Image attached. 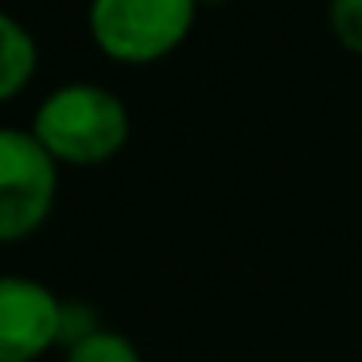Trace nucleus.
<instances>
[{
    "instance_id": "1",
    "label": "nucleus",
    "mask_w": 362,
    "mask_h": 362,
    "mask_svg": "<svg viewBox=\"0 0 362 362\" xmlns=\"http://www.w3.org/2000/svg\"><path fill=\"white\" fill-rule=\"evenodd\" d=\"M32 133L59 168H98L129 144V105L98 82H63L40 102Z\"/></svg>"
},
{
    "instance_id": "2",
    "label": "nucleus",
    "mask_w": 362,
    "mask_h": 362,
    "mask_svg": "<svg viewBox=\"0 0 362 362\" xmlns=\"http://www.w3.org/2000/svg\"><path fill=\"white\" fill-rule=\"evenodd\" d=\"M199 0H90L86 32L110 63L152 66L187 43Z\"/></svg>"
},
{
    "instance_id": "3",
    "label": "nucleus",
    "mask_w": 362,
    "mask_h": 362,
    "mask_svg": "<svg viewBox=\"0 0 362 362\" xmlns=\"http://www.w3.org/2000/svg\"><path fill=\"white\" fill-rule=\"evenodd\" d=\"M59 199V164L32 129L0 125V245L28 242L51 218Z\"/></svg>"
},
{
    "instance_id": "4",
    "label": "nucleus",
    "mask_w": 362,
    "mask_h": 362,
    "mask_svg": "<svg viewBox=\"0 0 362 362\" xmlns=\"http://www.w3.org/2000/svg\"><path fill=\"white\" fill-rule=\"evenodd\" d=\"M63 296L32 276H0V362H40L59 346Z\"/></svg>"
},
{
    "instance_id": "5",
    "label": "nucleus",
    "mask_w": 362,
    "mask_h": 362,
    "mask_svg": "<svg viewBox=\"0 0 362 362\" xmlns=\"http://www.w3.org/2000/svg\"><path fill=\"white\" fill-rule=\"evenodd\" d=\"M40 71V43L12 12L0 8V105L20 98Z\"/></svg>"
},
{
    "instance_id": "6",
    "label": "nucleus",
    "mask_w": 362,
    "mask_h": 362,
    "mask_svg": "<svg viewBox=\"0 0 362 362\" xmlns=\"http://www.w3.org/2000/svg\"><path fill=\"white\" fill-rule=\"evenodd\" d=\"M66 362H144L136 343L113 327H98L94 335L66 346Z\"/></svg>"
},
{
    "instance_id": "7",
    "label": "nucleus",
    "mask_w": 362,
    "mask_h": 362,
    "mask_svg": "<svg viewBox=\"0 0 362 362\" xmlns=\"http://www.w3.org/2000/svg\"><path fill=\"white\" fill-rule=\"evenodd\" d=\"M327 24L339 47L362 59V0H327Z\"/></svg>"
},
{
    "instance_id": "8",
    "label": "nucleus",
    "mask_w": 362,
    "mask_h": 362,
    "mask_svg": "<svg viewBox=\"0 0 362 362\" xmlns=\"http://www.w3.org/2000/svg\"><path fill=\"white\" fill-rule=\"evenodd\" d=\"M102 327V320H98V312L90 304H82V300H63V327H59V346H74L78 339L94 335V331Z\"/></svg>"
},
{
    "instance_id": "9",
    "label": "nucleus",
    "mask_w": 362,
    "mask_h": 362,
    "mask_svg": "<svg viewBox=\"0 0 362 362\" xmlns=\"http://www.w3.org/2000/svg\"><path fill=\"white\" fill-rule=\"evenodd\" d=\"M199 4H222V0H199Z\"/></svg>"
}]
</instances>
